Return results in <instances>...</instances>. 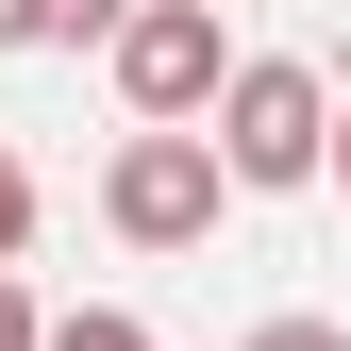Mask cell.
Wrapping results in <instances>:
<instances>
[{
	"label": "cell",
	"instance_id": "cell-1",
	"mask_svg": "<svg viewBox=\"0 0 351 351\" xmlns=\"http://www.w3.org/2000/svg\"><path fill=\"white\" fill-rule=\"evenodd\" d=\"M217 184L234 201H285V184H318V151H335V67H301V51H234V84H217Z\"/></svg>",
	"mask_w": 351,
	"mask_h": 351
},
{
	"label": "cell",
	"instance_id": "cell-2",
	"mask_svg": "<svg viewBox=\"0 0 351 351\" xmlns=\"http://www.w3.org/2000/svg\"><path fill=\"white\" fill-rule=\"evenodd\" d=\"M101 67H117V101H134V134H201L217 84H234V34H217V0H134Z\"/></svg>",
	"mask_w": 351,
	"mask_h": 351
},
{
	"label": "cell",
	"instance_id": "cell-3",
	"mask_svg": "<svg viewBox=\"0 0 351 351\" xmlns=\"http://www.w3.org/2000/svg\"><path fill=\"white\" fill-rule=\"evenodd\" d=\"M217 217H234V184H217L201 134H117L101 151V234L117 251H217Z\"/></svg>",
	"mask_w": 351,
	"mask_h": 351
},
{
	"label": "cell",
	"instance_id": "cell-4",
	"mask_svg": "<svg viewBox=\"0 0 351 351\" xmlns=\"http://www.w3.org/2000/svg\"><path fill=\"white\" fill-rule=\"evenodd\" d=\"M117 17L134 0H34V51H117Z\"/></svg>",
	"mask_w": 351,
	"mask_h": 351
},
{
	"label": "cell",
	"instance_id": "cell-5",
	"mask_svg": "<svg viewBox=\"0 0 351 351\" xmlns=\"http://www.w3.org/2000/svg\"><path fill=\"white\" fill-rule=\"evenodd\" d=\"M34 351H151V335L117 318V301H84V318H51V335H34Z\"/></svg>",
	"mask_w": 351,
	"mask_h": 351
},
{
	"label": "cell",
	"instance_id": "cell-6",
	"mask_svg": "<svg viewBox=\"0 0 351 351\" xmlns=\"http://www.w3.org/2000/svg\"><path fill=\"white\" fill-rule=\"evenodd\" d=\"M34 251V167H17V134H0V268Z\"/></svg>",
	"mask_w": 351,
	"mask_h": 351
},
{
	"label": "cell",
	"instance_id": "cell-7",
	"mask_svg": "<svg viewBox=\"0 0 351 351\" xmlns=\"http://www.w3.org/2000/svg\"><path fill=\"white\" fill-rule=\"evenodd\" d=\"M234 351H351V318H251Z\"/></svg>",
	"mask_w": 351,
	"mask_h": 351
},
{
	"label": "cell",
	"instance_id": "cell-8",
	"mask_svg": "<svg viewBox=\"0 0 351 351\" xmlns=\"http://www.w3.org/2000/svg\"><path fill=\"white\" fill-rule=\"evenodd\" d=\"M34 335H51V318H34V285L0 268V351H34Z\"/></svg>",
	"mask_w": 351,
	"mask_h": 351
},
{
	"label": "cell",
	"instance_id": "cell-9",
	"mask_svg": "<svg viewBox=\"0 0 351 351\" xmlns=\"http://www.w3.org/2000/svg\"><path fill=\"white\" fill-rule=\"evenodd\" d=\"M318 184H351V101H335V151H318Z\"/></svg>",
	"mask_w": 351,
	"mask_h": 351
},
{
	"label": "cell",
	"instance_id": "cell-10",
	"mask_svg": "<svg viewBox=\"0 0 351 351\" xmlns=\"http://www.w3.org/2000/svg\"><path fill=\"white\" fill-rule=\"evenodd\" d=\"M0 51H34V0H0Z\"/></svg>",
	"mask_w": 351,
	"mask_h": 351
}]
</instances>
